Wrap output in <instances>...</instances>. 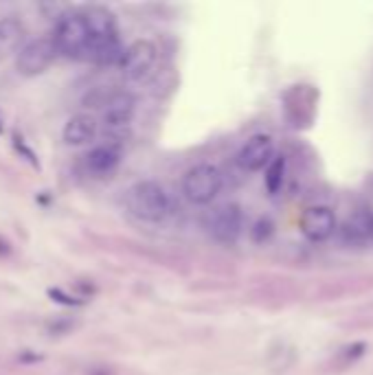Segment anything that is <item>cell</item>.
I'll return each instance as SVG.
<instances>
[{
  "instance_id": "obj_1",
  "label": "cell",
  "mask_w": 373,
  "mask_h": 375,
  "mask_svg": "<svg viewBox=\"0 0 373 375\" xmlns=\"http://www.w3.org/2000/svg\"><path fill=\"white\" fill-rule=\"evenodd\" d=\"M125 208L141 222L160 224L172 215V198L154 180H139L125 191Z\"/></svg>"
},
{
  "instance_id": "obj_2",
  "label": "cell",
  "mask_w": 373,
  "mask_h": 375,
  "mask_svg": "<svg viewBox=\"0 0 373 375\" xmlns=\"http://www.w3.org/2000/svg\"><path fill=\"white\" fill-rule=\"evenodd\" d=\"M51 40L55 44L57 55L70 59H86L91 31H88L84 11H66L64 16H59Z\"/></svg>"
},
{
  "instance_id": "obj_3",
  "label": "cell",
  "mask_w": 373,
  "mask_h": 375,
  "mask_svg": "<svg viewBox=\"0 0 373 375\" xmlns=\"http://www.w3.org/2000/svg\"><path fill=\"white\" fill-rule=\"evenodd\" d=\"M224 178L220 169L211 162H200L193 164L191 169L183 176V193L191 204L206 206L211 204L222 191Z\"/></svg>"
},
{
  "instance_id": "obj_4",
  "label": "cell",
  "mask_w": 373,
  "mask_h": 375,
  "mask_svg": "<svg viewBox=\"0 0 373 375\" xmlns=\"http://www.w3.org/2000/svg\"><path fill=\"white\" fill-rule=\"evenodd\" d=\"M123 77L130 84H145L154 77L158 66V47L152 40H137L128 49H123V57L119 62Z\"/></svg>"
},
{
  "instance_id": "obj_5",
  "label": "cell",
  "mask_w": 373,
  "mask_h": 375,
  "mask_svg": "<svg viewBox=\"0 0 373 375\" xmlns=\"http://www.w3.org/2000/svg\"><path fill=\"white\" fill-rule=\"evenodd\" d=\"M204 229L218 244H227V246L235 244L244 229L242 206H237L233 202L213 206L211 211L204 215Z\"/></svg>"
},
{
  "instance_id": "obj_6",
  "label": "cell",
  "mask_w": 373,
  "mask_h": 375,
  "mask_svg": "<svg viewBox=\"0 0 373 375\" xmlns=\"http://www.w3.org/2000/svg\"><path fill=\"white\" fill-rule=\"evenodd\" d=\"M55 57H57V51L51 38L29 40L16 53V70L22 77H38L40 72H44L53 64Z\"/></svg>"
},
{
  "instance_id": "obj_7",
  "label": "cell",
  "mask_w": 373,
  "mask_h": 375,
  "mask_svg": "<svg viewBox=\"0 0 373 375\" xmlns=\"http://www.w3.org/2000/svg\"><path fill=\"white\" fill-rule=\"evenodd\" d=\"M137 112V99L128 90H116L103 103V125L108 132H123Z\"/></svg>"
},
{
  "instance_id": "obj_8",
  "label": "cell",
  "mask_w": 373,
  "mask_h": 375,
  "mask_svg": "<svg viewBox=\"0 0 373 375\" xmlns=\"http://www.w3.org/2000/svg\"><path fill=\"white\" fill-rule=\"evenodd\" d=\"M275 158V145L268 134H255L250 137L242 149L237 152V164L244 171H261Z\"/></svg>"
},
{
  "instance_id": "obj_9",
  "label": "cell",
  "mask_w": 373,
  "mask_h": 375,
  "mask_svg": "<svg viewBox=\"0 0 373 375\" xmlns=\"http://www.w3.org/2000/svg\"><path fill=\"white\" fill-rule=\"evenodd\" d=\"M301 231L310 242H325L336 231V215L330 206H310L301 215Z\"/></svg>"
},
{
  "instance_id": "obj_10",
  "label": "cell",
  "mask_w": 373,
  "mask_h": 375,
  "mask_svg": "<svg viewBox=\"0 0 373 375\" xmlns=\"http://www.w3.org/2000/svg\"><path fill=\"white\" fill-rule=\"evenodd\" d=\"M121 158H123L121 143H114V141L101 143V145H95L91 152L86 154V169L93 176H108L121 164Z\"/></svg>"
},
{
  "instance_id": "obj_11",
  "label": "cell",
  "mask_w": 373,
  "mask_h": 375,
  "mask_svg": "<svg viewBox=\"0 0 373 375\" xmlns=\"http://www.w3.org/2000/svg\"><path fill=\"white\" fill-rule=\"evenodd\" d=\"M99 134V123L91 114H73L62 128V141L68 147L91 145Z\"/></svg>"
},
{
  "instance_id": "obj_12",
  "label": "cell",
  "mask_w": 373,
  "mask_h": 375,
  "mask_svg": "<svg viewBox=\"0 0 373 375\" xmlns=\"http://www.w3.org/2000/svg\"><path fill=\"white\" fill-rule=\"evenodd\" d=\"M26 38V26L16 16H3L0 18V62L9 55L18 53Z\"/></svg>"
},
{
  "instance_id": "obj_13",
  "label": "cell",
  "mask_w": 373,
  "mask_h": 375,
  "mask_svg": "<svg viewBox=\"0 0 373 375\" xmlns=\"http://www.w3.org/2000/svg\"><path fill=\"white\" fill-rule=\"evenodd\" d=\"M371 224H373V215L367 211H358L353 213L347 224H345V235L351 239V242H363L371 235Z\"/></svg>"
},
{
  "instance_id": "obj_14",
  "label": "cell",
  "mask_w": 373,
  "mask_h": 375,
  "mask_svg": "<svg viewBox=\"0 0 373 375\" xmlns=\"http://www.w3.org/2000/svg\"><path fill=\"white\" fill-rule=\"evenodd\" d=\"M283 176H286V158L283 156H275L271 160V164L266 167V187L268 191L273 193H279L281 185H283Z\"/></svg>"
},
{
  "instance_id": "obj_15",
  "label": "cell",
  "mask_w": 373,
  "mask_h": 375,
  "mask_svg": "<svg viewBox=\"0 0 373 375\" xmlns=\"http://www.w3.org/2000/svg\"><path fill=\"white\" fill-rule=\"evenodd\" d=\"M371 237H373V224H371Z\"/></svg>"
}]
</instances>
